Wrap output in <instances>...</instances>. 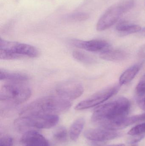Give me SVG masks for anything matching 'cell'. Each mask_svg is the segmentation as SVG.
I'll list each match as a JSON object with an SVG mask.
<instances>
[{"mask_svg": "<svg viewBox=\"0 0 145 146\" xmlns=\"http://www.w3.org/2000/svg\"><path fill=\"white\" fill-rule=\"evenodd\" d=\"M121 133L116 131L108 130L104 129H89L84 133V136L89 141L106 142L119 138Z\"/></svg>", "mask_w": 145, "mask_h": 146, "instance_id": "9c48e42d", "label": "cell"}, {"mask_svg": "<svg viewBox=\"0 0 145 146\" xmlns=\"http://www.w3.org/2000/svg\"><path fill=\"white\" fill-rule=\"evenodd\" d=\"M142 66V63L135 64L126 70L120 76L119 79L120 85H126L133 80L140 71Z\"/></svg>", "mask_w": 145, "mask_h": 146, "instance_id": "4fadbf2b", "label": "cell"}, {"mask_svg": "<svg viewBox=\"0 0 145 146\" xmlns=\"http://www.w3.org/2000/svg\"><path fill=\"white\" fill-rule=\"evenodd\" d=\"M30 79V76L24 73L7 71L5 69L0 70V80L15 82L24 81Z\"/></svg>", "mask_w": 145, "mask_h": 146, "instance_id": "5bb4252c", "label": "cell"}, {"mask_svg": "<svg viewBox=\"0 0 145 146\" xmlns=\"http://www.w3.org/2000/svg\"><path fill=\"white\" fill-rule=\"evenodd\" d=\"M55 91L59 97L67 100H72L79 98L84 92L82 84L76 81H67L60 83Z\"/></svg>", "mask_w": 145, "mask_h": 146, "instance_id": "ba28073f", "label": "cell"}, {"mask_svg": "<svg viewBox=\"0 0 145 146\" xmlns=\"http://www.w3.org/2000/svg\"><path fill=\"white\" fill-rule=\"evenodd\" d=\"M134 137V138H132L129 140L128 141L129 144H134L139 142L144 138L145 135L144 134H142L140 135H135Z\"/></svg>", "mask_w": 145, "mask_h": 146, "instance_id": "d4e9b609", "label": "cell"}, {"mask_svg": "<svg viewBox=\"0 0 145 146\" xmlns=\"http://www.w3.org/2000/svg\"><path fill=\"white\" fill-rule=\"evenodd\" d=\"M135 91L138 96L145 94V74L138 83Z\"/></svg>", "mask_w": 145, "mask_h": 146, "instance_id": "44dd1931", "label": "cell"}, {"mask_svg": "<svg viewBox=\"0 0 145 146\" xmlns=\"http://www.w3.org/2000/svg\"><path fill=\"white\" fill-rule=\"evenodd\" d=\"M54 139L58 142L60 143L65 142L68 139V133L65 127L60 126L57 128L53 135Z\"/></svg>", "mask_w": 145, "mask_h": 146, "instance_id": "ac0fdd59", "label": "cell"}, {"mask_svg": "<svg viewBox=\"0 0 145 146\" xmlns=\"http://www.w3.org/2000/svg\"><path fill=\"white\" fill-rule=\"evenodd\" d=\"M144 133H145V123L133 127L128 132V134L132 136L140 135Z\"/></svg>", "mask_w": 145, "mask_h": 146, "instance_id": "d6986e66", "label": "cell"}, {"mask_svg": "<svg viewBox=\"0 0 145 146\" xmlns=\"http://www.w3.org/2000/svg\"><path fill=\"white\" fill-rule=\"evenodd\" d=\"M89 17V15L85 13H75L71 15L69 17L70 20L76 21H81L87 19Z\"/></svg>", "mask_w": 145, "mask_h": 146, "instance_id": "7402d4cb", "label": "cell"}, {"mask_svg": "<svg viewBox=\"0 0 145 146\" xmlns=\"http://www.w3.org/2000/svg\"><path fill=\"white\" fill-rule=\"evenodd\" d=\"M128 54L125 50L119 49L110 48L100 53L101 59L109 61H122L127 59Z\"/></svg>", "mask_w": 145, "mask_h": 146, "instance_id": "7c38bea8", "label": "cell"}, {"mask_svg": "<svg viewBox=\"0 0 145 146\" xmlns=\"http://www.w3.org/2000/svg\"><path fill=\"white\" fill-rule=\"evenodd\" d=\"M124 13L125 12L118 3L110 7L99 19L96 26L97 31H102L110 28Z\"/></svg>", "mask_w": 145, "mask_h": 146, "instance_id": "52a82bcc", "label": "cell"}, {"mask_svg": "<svg viewBox=\"0 0 145 146\" xmlns=\"http://www.w3.org/2000/svg\"><path fill=\"white\" fill-rule=\"evenodd\" d=\"M118 3L125 13L132 9L135 5L134 0H121Z\"/></svg>", "mask_w": 145, "mask_h": 146, "instance_id": "ffe728a7", "label": "cell"}, {"mask_svg": "<svg viewBox=\"0 0 145 146\" xmlns=\"http://www.w3.org/2000/svg\"><path fill=\"white\" fill-rule=\"evenodd\" d=\"M59 120V118L58 115L22 116L15 120L14 125L20 130L30 128L49 129L57 125Z\"/></svg>", "mask_w": 145, "mask_h": 146, "instance_id": "5b68a950", "label": "cell"}, {"mask_svg": "<svg viewBox=\"0 0 145 146\" xmlns=\"http://www.w3.org/2000/svg\"><path fill=\"white\" fill-rule=\"evenodd\" d=\"M70 42L77 48L92 52L102 53L110 47L109 43L101 39H93L89 41L73 39Z\"/></svg>", "mask_w": 145, "mask_h": 146, "instance_id": "30bf717a", "label": "cell"}, {"mask_svg": "<svg viewBox=\"0 0 145 146\" xmlns=\"http://www.w3.org/2000/svg\"><path fill=\"white\" fill-rule=\"evenodd\" d=\"M141 28L138 25L130 24L127 21H122L116 27V30L121 34H130L136 33L141 31Z\"/></svg>", "mask_w": 145, "mask_h": 146, "instance_id": "2e32d148", "label": "cell"}, {"mask_svg": "<svg viewBox=\"0 0 145 146\" xmlns=\"http://www.w3.org/2000/svg\"><path fill=\"white\" fill-rule=\"evenodd\" d=\"M138 104L139 107L141 110L145 111V94L138 96Z\"/></svg>", "mask_w": 145, "mask_h": 146, "instance_id": "cb8c5ba5", "label": "cell"}, {"mask_svg": "<svg viewBox=\"0 0 145 146\" xmlns=\"http://www.w3.org/2000/svg\"><path fill=\"white\" fill-rule=\"evenodd\" d=\"M108 146H125V145L124 144H118V145H112Z\"/></svg>", "mask_w": 145, "mask_h": 146, "instance_id": "83f0119b", "label": "cell"}, {"mask_svg": "<svg viewBox=\"0 0 145 146\" xmlns=\"http://www.w3.org/2000/svg\"><path fill=\"white\" fill-rule=\"evenodd\" d=\"M119 85H114L100 90L81 101L77 105L75 109L83 110L99 105L115 94L119 91Z\"/></svg>", "mask_w": 145, "mask_h": 146, "instance_id": "8992f818", "label": "cell"}, {"mask_svg": "<svg viewBox=\"0 0 145 146\" xmlns=\"http://www.w3.org/2000/svg\"><path fill=\"white\" fill-rule=\"evenodd\" d=\"M85 123L84 118L79 117L72 124L69 133V136L72 140L75 141L78 139L83 130Z\"/></svg>", "mask_w": 145, "mask_h": 146, "instance_id": "9a60e30c", "label": "cell"}, {"mask_svg": "<svg viewBox=\"0 0 145 146\" xmlns=\"http://www.w3.org/2000/svg\"><path fill=\"white\" fill-rule=\"evenodd\" d=\"M20 142L24 146H50L48 141L42 135L34 130L25 132Z\"/></svg>", "mask_w": 145, "mask_h": 146, "instance_id": "8fae6325", "label": "cell"}, {"mask_svg": "<svg viewBox=\"0 0 145 146\" xmlns=\"http://www.w3.org/2000/svg\"><path fill=\"white\" fill-rule=\"evenodd\" d=\"M72 56L74 59L79 62L86 64H92L96 62L93 57L84 52L78 50L73 51Z\"/></svg>", "mask_w": 145, "mask_h": 146, "instance_id": "e0dca14e", "label": "cell"}, {"mask_svg": "<svg viewBox=\"0 0 145 146\" xmlns=\"http://www.w3.org/2000/svg\"><path fill=\"white\" fill-rule=\"evenodd\" d=\"M40 54L34 46L18 42L0 39V59L3 60L34 58Z\"/></svg>", "mask_w": 145, "mask_h": 146, "instance_id": "3957f363", "label": "cell"}, {"mask_svg": "<svg viewBox=\"0 0 145 146\" xmlns=\"http://www.w3.org/2000/svg\"><path fill=\"white\" fill-rule=\"evenodd\" d=\"M139 55L141 57L145 58V45L143 46L141 49H140L139 52Z\"/></svg>", "mask_w": 145, "mask_h": 146, "instance_id": "4316f807", "label": "cell"}, {"mask_svg": "<svg viewBox=\"0 0 145 146\" xmlns=\"http://www.w3.org/2000/svg\"><path fill=\"white\" fill-rule=\"evenodd\" d=\"M131 108L129 100L125 97L99 106L94 110L91 121L95 126L101 123L127 117Z\"/></svg>", "mask_w": 145, "mask_h": 146, "instance_id": "7a4b0ae2", "label": "cell"}, {"mask_svg": "<svg viewBox=\"0 0 145 146\" xmlns=\"http://www.w3.org/2000/svg\"><path fill=\"white\" fill-rule=\"evenodd\" d=\"M13 140L10 136H5L0 140V146H13Z\"/></svg>", "mask_w": 145, "mask_h": 146, "instance_id": "603a6c76", "label": "cell"}, {"mask_svg": "<svg viewBox=\"0 0 145 146\" xmlns=\"http://www.w3.org/2000/svg\"><path fill=\"white\" fill-rule=\"evenodd\" d=\"M72 106L69 100L60 97L47 96L37 99L24 107L20 113L22 116L58 115L67 111Z\"/></svg>", "mask_w": 145, "mask_h": 146, "instance_id": "6da1fadb", "label": "cell"}, {"mask_svg": "<svg viewBox=\"0 0 145 146\" xmlns=\"http://www.w3.org/2000/svg\"><path fill=\"white\" fill-rule=\"evenodd\" d=\"M31 94V90L26 85L18 82L8 83L1 88L0 101L10 104H20L28 100Z\"/></svg>", "mask_w": 145, "mask_h": 146, "instance_id": "277c9868", "label": "cell"}, {"mask_svg": "<svg viewBox=\"0 0 145 146\" xmlns=\"http://www.w3.org/2000/svg\"></svg>", "mask_w": 145, "mask_h": 146, "instance_id": "f546056e", "label": "cell"}, {"mask_svg": "<svg viewBox=\"0 0 145 146\" xmlns=\"http://www.w3.org/2000/svg\"><path fill=\"white\" fill-rule=\"evenodd\" d=\"M106 142L89 141V144L91 146H103L105 145Z\"/></svg>", "mask_w": 145, "mask_h": 146, "instance_id": "484cf974", "label": "cell"}, {"mask_svg": "<svg viewBox=\"0 0 145 146\" xmlns=\"http://www.w3.org/2000/svg\"><path fill=\"white\" fill-rule=\"evenodd\" d=\"M133 146H138L137 145H135Z\"/></svg>", "mask_w": 145, "mask_h": 146, "instance_id": "f1b7e54d", "label": "cell"}]
</instances>
